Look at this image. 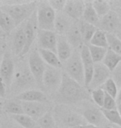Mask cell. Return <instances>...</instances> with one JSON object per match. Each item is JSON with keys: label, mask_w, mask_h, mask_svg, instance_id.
Listing matches in <instances>:
<instances>
[{"label": "cell", "mask_w": 121, "mask_h": 128, "mask_svg": "<svg viewBox=\"0 0 121 128\" xmlns=\"http://www.w3.org/2000/svg\"><path fill=\"white\" fill-rule=\"evenodd\" d=\"M89 92L84 86L81 85L65 72L60 88L56 92L55 100L58 104L75 105L89 99Z\"/></svg>", "instance_id": "obj_1"}, {"label": "cell", "mask_w": 121, "mask_h": 128, "mask_svg": "<svg viewBox=\"0 0 121 128\" xmlns=\"http://www.w3.org/2000/svg\"><path fill=\"white\" fill-rule=\"evenodd\" d=\"M37 5V1H6L2 2L0 8L12 18L17 28L32 16L36 11Z\"/></svg>", "instance_id": "obj_2"}, {"label": "cell", "mask_w": 121, "mask_h": 128, "mask_svg": "<svg viewBox=\"0 0 121 128\" xmlns=\"http://www.w3.org/2000/svg\"><path fill=\"white\" fill-rule=\"evenodd\" d=\"M36 86H37V85L29 69L28 63H25L24 62H17L10 86L11 92L17 96L25 91L34 89Z\"/></svg>", "instance_id": "obj_3"}, {"label": "cell", "mask_w": 121, "mask_h": 128, "mask_svg": "<svg viewBox=\"0 0 121 128\" xmlns=\"http://www.w3.org/2000/svg\"><path fill=\"white\" fill-rule=\"evenodd\" d=\"M57 128H70L87 124L79 112L66 105L58 104L53 109Z\"/></svg>", "instance_id": "obj_4"}, {"label": "cell", "mask_w": 121, "mask_h": 128, "mask_svg": "<svg viewBox=\"0 0 121 128\" xmlns=\"http://www.w3.org/2000/svg\"><path fill=\"white\" fill-rule=\"evenodd\" d=\"M36 14L38 29L54 31L56 12L49 5L48 1L37 2Z\"/></svg>", "instance_id": "obj_5"}, {"label": "cell", "mask_w": 121, "mask_h": 128, "mask_svg": "<svg viewBox=\"0 0 121 128\" xmlns=\"http://www.w3.org/2000/svg\"><path fill=\"white\" fill-rule=\"evenodd\" d=\"M63 66L65 70L64 72L66 75L85 86L84 66L80 55V50H74L71 57L63 64Z\"/></svg>", "instance_id": "obj_6"}, {"label": "cell", "mask_w": 121, "mask_h": 128, "mask_svg": "<svg viewBox=\"0 0 121 128\" xmlns=\"http://www.w3.org/2000/svg\"><path fill=\"white\" fill-rule=\"evenodd\" d=\"M27 63L31 72H32L33 78L36 81L37 88H39L40 89H43L42 79L46 69L47 68V65L41 58L37 48H33L30 52Z\"/></svg>", "instance_id": "obj_7"}, {"label": "cell", "mask_w": 121, "mask_h": 128, "mask_svg": "<svg viewBox=\"0 0 121 128\" xmlns=\"http://www.w3.org/2000/svg\"><path fill=\"white\" fill-rule=\"evenodd\" d=\"M80 113L83 116L87 124L96 127L107 126L108 121L103 114L102 109L93 105L84 104L83 107L80 110Z\"/></svg>", "instance_id": "obj_8"}, {"label": "cell", "mask_w": 121, "mask_h": 128, "mask_svg": "<svg viewBox=\"0 0 121 128\" xmlns=\"http://www.w3.org/2000/svg\"><path fill=\"white\" fill-rule=\"evenodd\" d=\"M63 72L60 68L47 66L42 79L43 89L48 92H56L62 82Z\"/></svg>", "instance_id": "obj_9"}, {"label": "cell", "mask_w": 121, "mask_h": 128, "mask_svg": "<svg viewBox=\"0 0 121 128\" xmlns=\"http://www.w3.org/2000/svg\"><path fill=\"white\" fill-rule=\"evenodd\" d=\"M15 68H16V64L14 62L11 52L7 51L4 52L1 66H0V78H2V80L6 84L7 89H10L11 86L12 78L15 73Z\"/></svg>", "instance_id": "obj_10"}, {"label": "cell", "mask_w": 121, "mask_h": 128, "mask_svg": "<svg viewBox=\"0 0 121 128\" xmlns=\"http://www.w3.org/2000/svg\"><path fill=\"white\" fill-rule=\"evenodd\" d=\"M25 34H26V45L22 53V58L25 56L27 53L32 49V46L34 41L37 39L38 26H37V14L36 11L33 12L29 18L25 22Z\"/></svg>", "instance_id": "obj_11"}, {"label": "cell", "mask_w": 121, "mask_h": 128, "mask_svg": "<svg viewBox=\"0 0 121 128\" xmlns=\"http://www.w3.org/2000/svg\"><path fill=\"white\" fill-rule=\"evenodd\" d=\"M99 28L106 33L115 34L121 29V18L115 10H111L100 18Z\"/></svg>", "instance_id": "obj_12"}, {"label": "cell", "mask_w": 121, "mask_h": 128, "mask_svg": "<svg viewBox=\"0 0 121 128\" xmlns=\"http://www.w3.org/2000/svg\"><path fill=\"white\" fill-rule=\"evenodd\" d=\"M38 49L49 50L56 53L57 34L54 31H46L38 29L37 36Z\"/></svg>", "instance_id": "obj_13"}, {"label": "cell", "mask_w": 121, "mask_h": 128, "mask_svg": "<svg viewBox=\"0 0 121 128\" xmlns=\"http://www.w3.org/2000/svg\"><path fill=\"white\" fill-rule=\"evenodd\" d=\"M80 55L84 66V72H85V88H88L91 82L92 78L94 74L95 63L92 60L91 55L90 53L88 45L84 44L80 49Z\"/></svg>", "instance_id": "obj_14"}, {"label": "cell", "mask_w": 121, "mask_h": 128, "mask_svg": "<svg viewBox=\"0 0 121 128\" xmlns=\"http://www.w3.org/2000/svg\"><path fill=\"white\" fill-rule=\"evenodd\" d=\"M112 72L102 62L96 63L94 68V74L91 82L88 89L91 91L100 88L108 79L111 78Z\"/></svg>", "instance_id": "obj_15"}, {"label": "cell", "mask_w": 121, "mask_h": 128, "mask_svg": "<svg viewBox=\"0 0 121 128\" xmlns=\"http://www.w3.org/2000/svg\"><path fill=\"white\" fill-rule=\"evenodd\" d=\"M25 22L19 25L11 33V46L12 51L15 55L22 58L26 45V34H25Z\"/></svg>", "instance_id": "obj_16"}, {"label": "cell", "mask_w": 121, "mask_h": 128, "mask_svg": "<svg viewBox=\"0 0 121 128\" xmlns=\"http://www.w3.org/2000/svg\"><path fill=\"white\" fill-rule=\"evenodd\" d=\"M21 104L24 114L32 117L36 122L50 111L48 105L47 103H42V102H21Z\"/></svg>", "instance_id": "obj_17"}, {"label": "cell", "mask_w": 121, "mask_h": 128, "mask_svg": "<svg viewBox=\"0 0 121 128\" xmlns=\"http://www.w3.org/2000/svg\"><path fill=\"white\" fill-rule=\"evenodd\" d=\"M85 5V2L81 0H68L66 1L63 12L73 21H79L83 15Z\"/></svg>", "instance_id": "obj_18"}, {"label": "cell", "mask_w": 121, "mask_h": 128, "mask_svg": "<svg viewBox=\"0 0 121 128\" xmlns=\"http://www.w3.org/2000/svg\"><path fill=\"white\" fill-rule=\"evenodd\" d=\"M74 52L73 48L66 39V36L57 35V45H56V54L62 64L65 63L71 57Z\"/></svg>", "instance_id": "obj_19"}, {"label": "cell", "mask_w": 121, "mask_h": 128, "mask_svg": "<svg viewBox=\"0 0 121 128\" xmlns=\"http://www.w3.org/2000/svg\"><path fill=\"white\" fill-rule=\"evenodd\" d=\"M15 99L19 102H42V103L47 102V96L44 92L37 90V89H31V90L25 91L15 96Z\"/></svg>", "instance_id": "obj_20"}, {"label": "cell", "mask_w": 121, "mask_h": 128, "mask_svg": "<svg viewBox=\"0 0 121 128\" xmlns=\"http://www.w3.org/2000/svg\"><path fill=\"white\" fill-rule=\"evenodd\" d=\"M73 24V20L70 18L64 12H57L56 17L54 32L57 35L66 36Z\"/></svg>", "instance_id": "obj_21"}, {"label": "cell", "mask_w": 121, "mask_h": 128, "mask_svg": "<svg viewBox=\"0 0 121 128\" xmlns=\"http://www.w3.org/2000/svg\"><path fill=\"white\" fill-rule=\"evenodd\" d=\"M66 38L74 50H80L84 45L81 31H80L79 24L74 22V24L66 34Z\"/></svg>", "instance_id": "obj_22"}, {"label": "cell", "mask_w": 121, "mask_h": 128, "mask_svg": "<svg viewBox=\"0 0 121 128\" xmlns=\"http://www.w3.org/2000/svg\"><path fill=\"white\" fill-rule=\"evenodd\" d=\"M85 4H86V5H85V10L81 18L82 19L81 21L87 22V24H90L91 25H94L96 28H99L100 18L96 14L93 6H92L91 1L85 2Z\"/></svg>", "instance_id": "obj_23"}, {"label": "cell", "mask_w": 121, "mask_h": 128, "mask_svg": "<svg viewBox=\"0 0 121 128\" xmlns=\"http://www.w3.org/2000/svg\"><path fill=\"white\" fill-rule=\"evenodd\" d=\"M38 52H39L41 58H42V60L44 61L47 66L60 69H61V68L63 66L62 62L60 61L57 54L56 52H52V51L44 49H38Z\"/></svg>", "instance_id": "obj_24"}, {"label": "cell", "mask_w": 121, "mask_h": 128, "mask_svg": "<svg viewBox=\"0 0 121 128\" xmlns=\"http://www.w3.org/2000/svg\"><path fill=\"white\" fill-rule=\"evenodd\" d=\"M79 28L84 44L88 45V43L90 44V42H91L92 37L94 36L95 32L98 29V28L83 21H81L79 22Z\"/></svg>", "instance_id": "obj_25"}, {"label": "cell", "mask_w": 121, "mask_h": 128, "mask_svg": "<svg viewBox=\"0 0 121 128\" xmlns=\"http://www.w3.org/2000/svg\"><path fill=\"white\" fill-rule=\"evenodd\" d=\"M0 28L6 35L11 34L16 28V25L12 18L1 8H0Z\"/></svg>", "instance_id": "obj_26"}, {"label": "cell", "mask_w": 121, "mask_h": 128, "mask_svg": "<svg viewBox=\"0 0 121 128\" xmlns=\"http://www.w3.org/2000/svg\"><path fill=\"white\" fill-rule=\"evenodd\" d=\"M120 62H121V56L108 48L107 52L105 56V58L103 60L102 63L112 72Z\"/></svg>", "instance_id": "obj_27"}, {"label": "cell", "mask_w": 121, "mask_h": 128, "mask_svg": "<svg viewBox=\"0 0 121 128\" xmlns=\"http://www.w3.org/2000/svg\"><path fill=\"white\" fill-rule=\"evenodd\" d=\"M3 110L7 114L11 115V116L24 114L21 102L17 101L16 99L7 100V101L4 102Z\"/></svg>", "instance_id": "obj_28"}, {"label": "cell", "mask_w": 121, "mask_h": 128, "mask_svg": "<svg viewBox=\"0 0 121 128\" xmlns=\"http://www.w3.org/2000/svg\"><path fill=\"white\" fill-rule=\"evenodd\" d=\"M11 118L22 128H37L38 126L37 122L26 114L11 116Z\"/></svg>", "instance_id": "obj_29"}, {"label": "cell", "mask_w": 121, "mask_h": 128, "mask_svg": "<svg viewBox=\"0 0 121 128\" xmlns=\"http://www.w3.org/2000/svg\"><path fill=\"white\" fill-rule=\"evenodd\" d=\"M90 45L104 48H109L107 33L103 31V30L98 28L96 32H95L94 36L92 37L91 42H90Z\"/></svg>", "instance_id": "obj_30"}, {"label": "cell", "mask_w": 121, "mask_h": 128, "mask_svg": "<svg viewBox=\"0 0 121 128\" xmlns=\"http://www.w3.org/2000/svg\"><path fill=\"white\" fill-rule=\"evenodd\" d=\"M92 6L96 10V14H98L100 18H101L105 16L108 12L111 11V4L110 2L103 1V0H96V1H91Z\"/></svg>", "instance_id": "obj_31"}, {"label": "cell", "mask_w": 121, "mask_h": 128, "mask_svg": "<svg viewBox=\"0 0 121 128\" xmlns=\"http://www.w3.org/2000/svg\"><path fill=\"white\" fill-rule=\"evenodd\" d=\"M88 48L94 63L96 64V63L102 62L105 58V56L107 52L108 48L96 47V46L90 45V44H88Z\"/></svg>", "instance_id": "obj_32"}, {"label": "cell", "mask_w": 121, "mask_h": 128, "mask_svg": "<svg viewBox=\"0 0 121 128\" xmlns=\"http://www.w3.org/2000/svg\"><path fill=\"white\" fill-rule=\"evenodd\" d=\"M37 123L39 128H57L56 120L50 111L38 119Z\"/></svg>", "instance_id": "obj_33"}, {"label": "cell", "mask_w": 121, "mask_h": 128, "mask_svg": "<svg viewBox=\"0 0 121 128\" xmlns=\"http://www.w3.org/2000/svg\"><path fill=\"white\" fill-rule=\"evenodd\" d=\"M103 114L108 122L114 124L121 128V116L118 110H104L102 109Z\"/></svg>", "instance_id": "obj_34"}, {"label": "cell", "mask_w": 121, "mask_h": 128, "mask_svg": "<svg viewBox=\"0 0 121 128\" xmlns=\"http://www.w3.org/2000/svg\"><path fill=\"white\" fill-rule=\"evenodd\" d=\"M101 88L104 90L105 93L109 94L110 96H111L115 99L117 98L118 92H119V88H118L116 83L115 82V81L113 80L112 78L108 79L104 83V85L101 86Z\"/></svg>", "instance_id": "obj_35"}, {"label": "cell", "mask_w": 121, "mask_h": 128, "mask_svg": "<svg viewBox=\"0 0 121 128\" xmlns=\"http://www.w3.org/2000/svg\"><path fill=\"white\" fill-rule=\"evenodd\" d=\"M107 38L109 49L121 56V41L117 38L116 35L111 33H107Z\"/></svg>", "instance_id": "obj_36"}, {"label": "cell", "mask_w": 121, "mask_h": 128, "mask_svg": "<svg viewBox=\"0 0 121 128\" xmlns=\"http://www.w3.org/2000/svg\"><path fill=\"white\" fill-rule=\"evenodd\" d=\"M91 97L92 101L95 102V104L98 107L102 108L105 101V92L101 88L92 90L91 92Z\"/></svg>", "instance_id": "obj_37"}, {"label": "cell", "mask_w": 121, "mask_h": 128, "mask_svg": "<svg viewBox=\"0 0 121 128\" xmlns=\"http://www.w3.org/2000/svg\"><path fill=\"white\" fill-rule=\"evenodd\" d=\"M118 106V103L116 102V99L110 96L109 94L105 93V97L103 107L101 109L104 110H116Z\"/></svg>", "instance_id": "obj_38"}, {"label": "cell", "mask_w": 121, "mask_h": 128, "mask_svg": "<svg viewBox=\"0 0 121 128\" xmlns=\"http://www.w3.org/2000/svg\"><path fill=\"white\" fill-rule=\"evenodd\" d=\"M48 4L52 8L54 11L57 14V12H63L66 1V0H51V1H48Z\"/></svg>", "instance_id": "obj_39"}, {"label": "cell", "mask_w": 121, "mask_h": 128, "mask_svg": "<svg viewBox=\"0 0 121 128\" xmlns=\"http://www.w3.org/2000/svg\"><path fill=\"white\" fill-rule=\"evenodd\" d=\"M0 128H22L12 118H2L0 120Z\"/></svg>", "instance_id": "obj_40"}, {"label": "cell", "mask_w": 121, "mask_h": 128, "mask_svg": "<svg viewBox=\"0 0 121 128\" xmlns=\"http://www.w3.org/2000/svg\"><path fill=\"white\" fill-rule=\"evenodd\" d=\"M111 78L116 83L118 88H121V62L116 66V68L112 72Z\"/></svg>", "instance_id": "obj_41"}, {"label": "cell", "mask_w": 121, "mask_h": 128, "mask_svg": "<svg viewBox=\"0 0 121 128\" xmlns=\"http://www.w3.org/2000/svg\"><path fill=\"white\" fill-rule=\"evenodd\" d=\"M7 90V88L6 84L2 80V78H0V97H4L6 96Z\"/></svg>", "instance_id": "obj_42"}, {"label": "cell", "mask_w": 121, "mask_h": 128, "mask_svg": "<svg viewBox=\"0 0 121 128\" xmlns=\"http://www.w3.org/2000/svg\"><path fill=\"white\" fill-rule=\"evenodd\" d=\"M110 4H111V7L115 8V9H121V0L110 2Z\"/></svg>", "instance_id": "obj_43"}, {"label": "cell", "mask_w": 121, "mask_h": 128, "mask_svg": "<svg viewBox=\"0 0 121 128\" xmlns=\"http://www.w3.org/2000/svg\"><path fill=\"white\" fill-rule=\"evenodd\" d=\"M70 128H96V126H93L89 124H86V125H81V126H74V127H70Z\"/></svg>", "instance_id": "obj_44"}, {"label": "cell", "mask_w": 121, "mask_h": 128, "mask_svg": "<svg viewBox=\"0 0 121 128\" xmlns=\"http://www.w3.org/2000/svg\"><path fill=\"white\" fill-rule=\"evenodd\" d=\"M116 102L118 104L121 103V88H119V92H118V96L116 98Z\"/></svg>", "instance_id": "obj_45"}, {"label": "cell", "mask_w": 121, "mask_h": 128, "mask_svg": "<svg viewBox=\"0 0 121 128\" xmlns=\"http://www.w3.org/2000/svg\"><path fill=\"white\" fill-rule=\"evenodd\" d=\"M6 37V34H5V32L2 31V29L0 28V38H4Z\"/></svg>", "instance_id": "obj_46"}, {"label": "cell", "mask_w": 121, "mask_h": 128, "mask_svg": "<svg viewBox=\"0 0 121 128\" xmlns=\"http://www.w3.org/2000/svg\"><path fill=\"white\" fill-rule=\"evenodd\" d=\"M3 54H4V52L2 50H0V66H1V62H2V58H3Z\"/></svg>", "instance_id": "obj_47"}, {"label": "cell", "mask_w": 121, "mask_h": 128, "mask_svg": "<svg viewBox=\"0 0 121 128\" xmlns=\"http://www.w3.org/2000/svg\"><path fill=\"white\" fill-rule=\"evenodd\" d=\"M115 35H116V36H117V38H119V39L121 41V29L119 30V31H118L116 33H115Z\"/></svg>", "instance_id": "obj_48"}, {"label": "cell", "mask_w": 121, "mask_h": 128, "mask_svg": "<svg viewBox=\"0 0 121 128\" xmlns=\"http://www.w3.org/2000/svg\"><path fill=\"white\" fill-rule=\"evenodd\" d=\"M117 110H118V112H119V113H120V116H121V103L118 104V106H117Z\"/></svg>", "instance_id": "obj_49"}, {"label": "cell", "mask_w": 121, "mask_h": 128, "mask_svg": "<svg viewBox=\"0 0 121 128\" xmlns=\"http://www.w3.org/2000/svg\"><path fill=\"white\" fill-rule=\"evenodd\" d=\"M2 46H3V38H0V50H2Z\"/></svg>", "instance_id": "obj_50"}, {"label": "cell", "mask_w": 121, "mask_h": 128, "mask_svg": "<svg viewBox=\"0 0 121 128\" xmlns=\"http://www.w3.org/2000/svg\"><path fill=\"white\" fill-rule=\"evenodd\" d=\"M115 11L117 12L118 15H119L120 18H121V9H115Z\"/></svg>", "instance_id": "obj_51"}, {"label": "cell", "mask_w": 121, "mask_h": 128, "mask_svg": "<svg viewBox=\"0 0 121 128\" xmlns=\"http://www.w3.org/2000/svg\"><path fill=\"white\" fill-rule=\"evenodd\" d=\"M96 128H111V127H109V126H105V127H96Z\"/></svg>", "instance_id": "obj_52"}, {"label": "cell", "mask_w": 121, "mask_h": 128, "mask_svg": "<svg viewBox=\"0 0 121 128\" xmlns=\"http://www.w3.org/2000/svg\"><path fill=\"white\" fill-rule=\"evenodd\" d=\"M2 2H0V8L2 7Z\"/></svg>", "instance_id": "obj_53"}]
</instances>
